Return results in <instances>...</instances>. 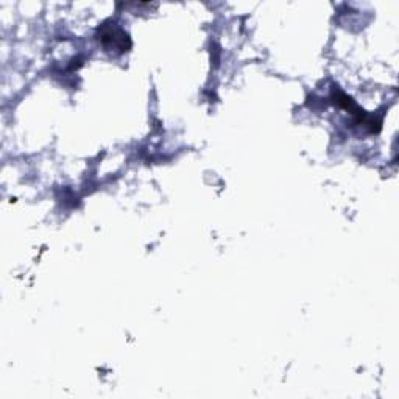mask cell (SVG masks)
Segmentation results:
<instances>
[{"label":"cell","mask_w":399,"mask_h":399,"mask_svg":"<svg viewBox=\"0 0 399 399\" xmlns=\"http://www.w3.org/2000/svg\"><path fill=\"white\" fill-rule=\"evenodd\" d=\"M100 41L103 42V46L109 50L112 49V50L126 52L131 46L130 37H128V35L124 32V30L119 28L116 24L102 27Z\"/></svg>","instance_id":"obj_1"}]
</instances>
